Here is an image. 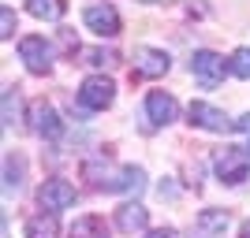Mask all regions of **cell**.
<instances>
[{
    "label": "cell",
    "mask_w": 250,
    "mask_h": 238,
    "mask_svg": "<svg viewBox=\"0 0 250 238\" xmlns=\"http://www.w3.org/2000/svg\"><path fill=\"white\" fill-rule=\"evenodd\" d=\"M83 175L90 179L97 190H108V194H138V190L146 186V171L135 167V164L112 167L108 160H86Z\"/></svg>",
    "instance_id": "cell-1"
},
{
    "label": "cell",
    "mask_w": 250,
    "mask_h": 238,
    "mask_svg": "<svg viewBox=\"0 0 250 238\" xmlns=\"http://www.w3.org/2000/svg\"><path fill=\"white\" fill-rule=\"evenodd\" d=\"M213 171H217V179L224 186H239L250 171V153L239 149V145H224V149L213 153Z\"/></svg>",
    "instance_id": "cell-2"
},
{
    "label": "cell",
    "mask_w": 250,
    "mask_h": 238,
    "mask_svg": "<svg viewBox=\"0 0 250 238\" xmlns=\"http://www.w3.org/2000/svg\"><path fill=\"white\" fill-rule=\"evenodd\" d=\"M228 71H231L228 60H224V56H217V52H209V49H198L194 56H190V74H194V78H198V86H206V90L220 86Z\"/></svg>",
    "instance_id": "cell-3"
},
{
    "label": "cell",
    "mask_w": 250,
    "mask_h": 238,
    "mask_svg": "<svg viewBox=\"0 0 250 238\" xmlns=\"http://www.w3.org/2000/svg\"><path fill=\"white\" fill-rule=\"evenodd\" d=\"M116 97V82L112 78H104V74H90V78H83V86H79V104H83L86 112H101V108H108Z\"/></svg>",
    "instance_id": "cell-4"
},
{
    "label": "cell",
    "mask_w": 250,
    "mask_h": 238,
    "mask_svg": "<svg viewBox=\"0 0 250 238\" xmlns=\"http://www.w3.org/2000/svg\"><path fill=\"white\" fill-rule=\"evenodd\" d=\"M19 56H22V63L30 67L34 74H49L52 71V45L45 41V37H22L19 41Z\"/></svg>",
    "instance_id": "cell-5"
},
{
    "label": "cell",
    "mask_w": 250,
    "mask_h": 238,
    "mask_svg": "<svg viewBox=\"0 0 250 238\" xmlns=\"http://www.w3.org/2000/svg\"><path fill=\"white\" fill-rule=\"evenodd\" d=\"M146 115H149V127H168V123H176V115H179L176 97L165 93V90H149V93H146Z\"/></svg>",
    "instance_id": "cell-6"
},
{
    "label": "cell",
    "mask_w": 250,
    "mask_h": 238,
    "mask_svg": "<svg viewBox=\"0 0 250 238\" xmlns=\"http://www.w3.org/2000/svg\"><path fill=\"white\" fill-rule=\"evenodd\" d=\"M38 201H42L45 212H63V208L75 205V186L63 183V179H49V183L38 190Z\"/></svg>",
    "instance_id": "cell-7"
},
{
    "label": "cell",
    "mask_w": 250,
    "mask_h": 238,
    "mask_svg": "<svg viewBox=\"0 0 250 238\" xmlns=\"http://www.w3.org/2000/svg\"><path fill=\"white\" fill-rule=\"evenodd\" d=\"M187 115H190V123L202 127V130H235L228 112H220V108H213V104H206V101H194L187 108Z\"/></svg>",
    "instance_id": "cell-8"
},
{
    "label": "cell",
    "mask_w": 250,
    "mask_h": 238,
    "mask_svg": "<svg viewBox=\"0 0 250 238\" xmlns=\"http://www.w3.org/2000/svg\"><path fill=\"white\" fill-rule=\"evenodd\" d=\"M86 26L94 34H101V37H116L120 34V15H116L112 4H90V8L83 11Z\"/></svg>",
    "instance_id": "cell-9"
},
{
    "label": "cell",
    "mask_w": 250,
    "mask_h": 238,
    "mask_svg": "<svg viewBox=\"0 0 250 238\" xmlns=\"http://www.w3.org/2000/svg\"><path fill=\"white\" fill-rule=\"evenodd\" d=\"M30 123H34V134H42L45 142H56L63 134V123H60V115H56V108L45 104V101H38L30 108Z\"/></svg>",
    "instance_id": "cell-10"
},
{
    "label": "cell",
    "mask_w": 250,
    "mask_h": 238,
    "mask_svg": "<svg viewBox=\"0 0 250 238\" xmlns=\"http://www.w3.org/2000/svg\"><path fill=\"white\" fill-rule=\"evenodd\" d=\"M168 67H172V60H168L165 49H149V45L135 49V71H138V74L157 78V74H168Z\"/></svg>",
    "instance_id": "cell-11"
},
{
    "label": "cell",
    "mask_w": 250,
    "mask_h": 238,
    "mask_svg": "<svg viewBox=\"0 0 250 238\" xmlns=\"http://www.w3.org/2000/svg\"><path fill=\"white\" fill-rule=\"evenodd\" d=\"M146 220H149V212L138 205V201H127V205L116 208V227L124 231V235H135V231H142V227H146Z\"/></svg>",
    "instance_id": "cell-12"
},
{
    "label": "cell",
    "mask_w": 250,
    "mask_h": 238,
    "mask_svg": "<svg viewBox=\"0 0 250 238\" xmlns=\"http://www.w3.org/2000/svg\"><path fill=\"white\" fill-rule=\"evenodd\" d=\"M22 175H26V164H22L19 153L4 156V194H22Z\"/></svg>",
    "instance_id": "cell-13"
},
{
    "label": "cell",
    "mask_w": 250,
    "mask_h": 238,
    "mask_svg": "<svg viewBox=\"0 0 250 238\" xmlns=\"http://www.w3.org/2000/svg\"><path fill=\"white\" fill-rule=\"evenodd\" d=\"M228 231V212H220V208H206L198 216V235L213 238V235H224Z\"/></svg>",
    "instance_id": "cell-14"
},
{
    "label": "cell",
    "mask_w": 250,
    "mask_h": 238,
    "mask_svg": "<svg viewBox=\"0 0 250 238\" xmlns=\"http://www.w3.org/2000/svg\"><path fill=\"white\" fill-rule=\"evenodd\" d=\"M26 8H30V15H38V19L45 22H56L67 15V4L63 0H26Z\"/></svg>",
    "instance_id": "cell-15"
},
{
    "label": "cell",
    "mask_w": 250,
    "mask_h": 238,
    "mask_svg": "<svg viewBox=\"0 0 250 238\" xmlns=\"http://www.w3.org/2000/svg\"><path fill=\"white\" fill-rule=\"evenodd\" d=\"M56 235H60L56 212H49V216H30V220H26V238H56Z\"/></svg>",
    "instance_id": "cell-16"
},
{
    "label": "cell",
    "mask_w": 250,
    "mask_h": 238,
    "mask_svg": "<svg viewBox=\"0 0 250 238\" xmlns=\"http://www.w3.org/2000/svg\"><path fill=\"white\" fill-rule=\"evenodd\" d=\"M71 238H108V227H104L101 216H83V220H75Z\"/></svg>",
    "instance_id": "cell-17"
},
{
    "label": "cell",
    "mask_w": 250,
    "mask_h": 238,
    "mask_svg": "<svg viewBox=\"0 0 250 238\" xmlns=\"http://www.w3.org/2000/svg\"><path fill=\"white\" fill-rule=\"evenodd\" d=\"M22 123V101H19V90H4V127H19Z\"/></svg>",
    "instance_id": "cell-18"
},
{
    "label": "cell",
    "mask_w": 250,
    "mask_h": 238,
    "mask_svg": "<svg viewBox=\"0 0 250 238\" xmlns=\"http://www.w3.org/2000/svg\"><path fill=\"white\" fill-rule=\"evenodd\" d=\"M228 67H231V74H235V78H250V49H247V45L231 52Z\"/></svg>",
    "instance_id": "cell-19"
},
{
    "label": "cell",
    "mask_w": 250,
    "mask_h": 238,
    "mask_svg": "<svg viewBox=\"0 0 250 238\" xmlns=\"http://www.w3.org/2000/svg\"><path fill=\"white\" fill-rule=\"evenodd\" d=\"M0 37H4V41L15 37V11L11 8H0Z\"/></svg>",
    "instance_id": "cell-20"
},
{
    "label": "cell",
    "mask_w": 250,
    "mask_h": 238,
    "mask_svg": "<svg viewBox=\"0 0 250 238\" xmlns=\"http://www.w3.org/2000/svg\"><path fill=\"white\" fill-rule=\"evenodd\" d=\"M83 60H90L94 67H108V63H116V56H112V52H101V49H86Z\"/></svg>",
    "instance_id": "cell-21"
},
{
    "label": "cell",
    "mask_w": 250,
    "mask_h": 238,
    "mask_svg": "<svg viewBox=\"0 0 250 238\" xmlns=\"http://www.w3.org/2000/svg\"><path fill=\"white\" fill-rule=\"evenodd\" d=\"M146 238H183L176 227H157V231H146Z\"/></svg>",
    "instance_id": "cell-22"
},
{
    "label": "cell",
    "mask_w": 250,
    "mask_h": 238,
    "mask_svg": "<svg viewBox=\"0 0 250 238\" xmlns=\"http://www.w3.org/2000/svg\"><path fill=\"white\" fill-rule=\"evenodd\" d=\"M235 130H250V115H243L239 123H235Z\"/></svg>",
    "instance_id": "cell-23"
},
{
    "label": "cell",
    "mask_w": 250,
    "mask_h": 238,
    "mask_svg": "<svg viewBox=\"0 0 250 238\" xmlns=\"http://www.w3.org/2000/svg\"><path fill=\"white\" fill-rule=\"evenodd\" d=\"M239 238H250V220H247V223L239 227Z\"/></svg>",
    "instance_id": "cell-24"
},
{
    "label": "cell",
    "mask_w": 250,
    "mask_h": 238,
    "mask_svg": "<svg viewBox=\"0 0 250 238\" xmlns=\"http://www.w3.org/2000/svg\"><path fill=\"white\" fill-rule=\"evenodd\" d=\"M146 4H168V0H146Z\"/></svg>",
    "instance_id": "cell-25"
}]
</instances>
